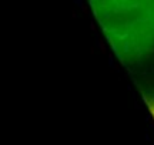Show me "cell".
<instances>
[{"instance_id": "1", "label": "cell", "mask_w": 154, "mask_h": 145, "mask_svg": "<svg viewBox=\"0 0 154 145\" xmlns=\"http://www.w3.org/2000/svg\"><path fill=\"white\" fill-rule=\"evenodd\" d=\"M111 50L127 64L154 53V0H88Z\"/></svg>"}]
</instances>
